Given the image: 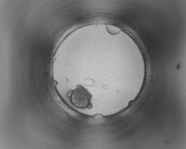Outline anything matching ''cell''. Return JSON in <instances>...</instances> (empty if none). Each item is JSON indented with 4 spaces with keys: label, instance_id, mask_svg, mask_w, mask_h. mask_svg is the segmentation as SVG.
<instances>
[{
    "label": "cell",
    "instance_id": "cell-1",
    "mask_svg": "<svg viewBox=\"0 0 186 149\" xmlns=\"http://www.w3.org/2000/svg\"><path fill=\"white\" fill-rule=\"evenodd\" d=\"M92 95L88 90L81 85L77 86L71 91L70 99L72 104L75 107L81 109L92 108Z\"/></svg>",
    "mask_w": 186,
    "mask_h": 149
},
{
    "label": "cell",
    "instance_id": "cell-2",
    "mask_svg": "<svg viewBox=\"0 0 186 149\" xmlns=\"http://www.w3.org/2000/svg\"><path fill=\"white\" fill-rule=\"evenodd\" d=\"M106 28L108 32L113 35L118 33L121 30L119 28L110 25H107Z\"/></svg>",
    "mask_w": 186,
    "mask_h": 149
}]
</instances>
